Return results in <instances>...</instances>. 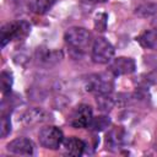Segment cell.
Returning a JSON list of instances; mask_svg holds the SVG:
<instances>
[{"mask_svg": "<svg viewBox=\"0 0 157 157\" xmlns=\"http://www.w3.org/2000/svg\"><path fill=\"white\" fill-rule=\"evenodd\" d=\"M64 39L72 50L82 53L87 47L91 45L92 34L88 29L83 27H71L65 32Z\"/></svg>", "mask_w": 157, "mask_h": 157, "instance_id": "1", "label": "cell"}, {"mask_svg": "<svg viewBox=\"0 0 157 157\" xmlns=\"http://www.w3.org/2000/svg\"><path fill=\"white\" fill-rule=\"evenodd\" d=\"M85 87L88 92L98 94H109L114 88V81L109 74H92L85 80Z\"/></svg>", "mask_w": 157, "mask_h": 157, "instance_id": "2", "label": "cell"}, {"mask_svg": "<svg viewBox=\"0 0 157 157\" xmlns=\"http://www.w3.org/2000/svg\"><path fill=\"white\" fill-rule=\"evenodd\" d=\"M31 31V26L26 21H16V22H7L1 27V47L4 48L9 42L13 39L25 38Z\"/></svg>", "mask_w": 157, "mask_h": 157, "instance_id": "3", "label": "cell"}, {"mask_svg": "<svg viewBox=\"0 0 157 157\" xmlns=\"http://www.w3.org/2000/svg\"><path fill=\"white\" fill-rule=\"evenodd\" d=\"M114 47L108 39L98 37L92 43L91 58L96 64H109L114 56Z\"/></svg>", "mask_w": 157, "mask_h": 157, "instance_id": "4", "label": "cell"}, {"mask_svg": "<svg viewBox=\"0 0 157 157\" xmlns=\"http://www.w3.org/2000/svg\"><path fill=\"white\" fill-rule=\"evenodd\" d=\"M38 139H39V144L43 147L49 150H58L63 145L64 134L58 126L49 125L40 129Z\"/></svg>", "mask_w": 157, "mask_h": 157, "instance_id": "5", "label": "cell"}, {"mask_svg": "<svg viewBox=\"0 0 157 157\" xmlns=\"http://www.w3.org/2000/svg\"><path fill=\"white\" fill-rule=\"evenodd\" d=\"M92 118H93L92 108L87 104H80L72 112L69 123L75 129H83V128H88Z\"/></svg>", "mask_w": 157, "mask_h": 157, "instance_id": "6", "label": "cell"}, {"mask_svg": "<svg viewBox=\"0 0 157 157\" xmlns=\"http://www.w3.org/2000/svg\"><path fill=\"white\" fill-rule=\"evenodd\" d=\"M136 69V64L134 59L128 56H118L115 59H112L108 64V71L113 76H121L132 74Z\"/></svg>", "mask_w": 157, "mask_h": 157, "instance_id": "7", "label": "cell"}, {"mask_svg": "<svg viewBox=\"0 0 157 157\" xmlns=\"http://www.w3.org/2000/svg\"><path fill=\"white\" fill-rule=\"evenodd\" d=\"M7 151L13 155L20 156H31L34 152V145L32 140L27 137H17L12 141H10L6 146Z\"/></svg>", "mask_w": 157, "mask_h": 157, "instance_id": "8", "label": "cell"}, {"mask_svg": "<svg viewBox=\"0 0 157 157\" xmlns=\"http://www.w3.org/2000/svg\"><path fill=\"white\" fill-rule=\"evenodd\" d=\"M36 58L39 64L45 66H53L63 59V53L59 50H50L48 48L40 47L36 52Z\"/></svg>", "mask_w": 157, "mask_h": 157, "instance_id": "9", "label": "cell"}, {"mask_svg": "<svg viewBox=\"0 0 157 157\" xmlns=\"http://www.w3.org/2000/svg\"><path fill=\"white\" fill-rule=\"evenodd\" d=\"M63 146L66 153H69L70 156H81L83 155L85 150H86V142L76 136H70L64 139L63 141Z\"/></svg>", "mask_w": 157, "mask_h": 157, "instance_id": "10", "label": "cell"}, {"mask_svg": "<svg viewBox=\"0 0 157 157\" xmlns=\"http://www.w3.org/2000/svg\"><path fill=\"white\" fill-rule=\"evenodd\" d=\"M125 131L123 128L118 126V128H113L110 129L107 135H105V142H107V146L113 150V148H118L120 147L124 142H125Z\"/></svg>", "mask_w": 157, "mask_h": 157, "instance_id": "11", "label": "cell"}, {"mask_svg": "<svg viewBox=\"0 0 157 157\" xmlns=\"http://www.w3.org/2000/svg\"><path fill=\"white\" fill-rule=\"evenodd\" d=\"M136 40L140 43L141 47L146 48V49H152V50H157V29L152 28V29H147L145 32H142Z\"/></svg>", "mask_w": 157, "mask_h": 157, "instance_id": "12", "label": "cell"}, {"mask_svg": "<svg viewBox=\"0 0 157 157\" xmlns=\"http://www.w3.org/2000/svg\"><path fill=\"white\" fill-rule=\"evenodd\" d=\"M44 120H47V113L40 108L29 109L23 115V123L26 125H36Z\"/></svg>", "mask_w": 157, "mask_h": 157, "instance_id": "13", "label": "cell"}, {"mask_svg": "<svg viewBox=\"0 0 157 157\" xmlns=\"http://www.w3.org/2000/svg\"><path fill=\"white\" fill-rule=\"evenodd\" d=\"M54 4L55 0H28L29 10L37 15H44L53 7Z\"/></svg>", "mask_w": 157, "mask_h": 157, "instance_id": "14", "label": "cell"}, {"mask_svg": "<svg viewBox=\"0 0 157 157\" xmlns=\"http://www.w3.org/2000/svg\"><path fill=\"white\" fill-rule=\"evenodd\" d=\"M110 125V118L107 117V115H98V117H93L88 128L90 130L92 131H103L105 130L108 126Z\"/></svg>", "mask_w": 157, "mask_h": 157, "instance_id": "15", "label": "cell"}, {"mask_svg": "<svg viewBox=\"0 0 157 157\" xmlns=\"http://www.w3.org/2000/svg\"><path fill=\"white\" fill-rule=\"evenodd\" d=\"M157 13V4L155 2H145L139 5L135 9V15L142 18H147V17H152Z\"/></svg>", "mask_w": 157, "mask_h": 157, "instance_id": "16", "label": "cell"}, {"mask_svg": "<svg viewBox=\"0 0 157 157\" xmlns=\"http://www.w3.org/2000/svg\"><path fill=\"white\" fill-rule=\"evenodd\" d=\"M96 102H97L99 110H102L104 113L110 112L113 109V107L115 105L114 98H112L109 94H98L96 98Z\"/></svg>", "mask_w": 157, "mask_h": 157, "instance_id": "17", "label": "cell"}, {"mask_svg": "<svg viewBox=\"0 0 157 157\" xmlns=\"http://www.w3.org/2000/svg\"><path fill=\"white\" fill-rule=\"evenodd\" d=\"M0 82H1V92H2V94L10 93L11 87H12V82H13L12 74L10 71H6V70L1 71V74H0Z\"/></svg>", "mask_w": 157, "mask_h": 157, "instance_id": "18", "label": "cell"}, {"mask_svg": "<svg viewBox=\"0 0 157 157\" xmlns=\"http://www.w3.org/2000/svg\"><path fill=\"white\" fill-rule=\"evenodd\" d=\"M0 131H1V137H6L10 132H11V120L9 114H2L1 117V126H0Z\"/></svg>", "mask_w": 157, "mask_h": 157, "instance_id": "19", "label": "cell"}, {"mask_svg": "<svg viewBox=\"0 0 157 157\" xmlns=\"http://www.w3.org/2000/svg\"><path fill=\"white\" fill-rule=\"evenodd\" d=\"M105 27H107V15L101 13L96 18V28L97 31H104Z\"/></svg>", "mask_w": 157, "mask_h": 157, "instance_id": "20", "label": "cell"}, {"mask_svg": "<svg viewBox=\"0 0 157 157\" xmlns=\"http://www.w3.org/2000/svg\"><path fill=\"white\" fill-rule=\"evenodd\" d=\"M152 27H153L155 29H157V17H156V18L152 21Z\"/></svg>", "mask_w": 157, "mask_h": 157, "instance_id": "21", "label": "cell"}, {"mask_svg": "<svg viewBox=\"0 0 157 157\" xmlns=\"http://www.w3.org/2000/svg\"><path fill=\"white\" fill-rule=\"evenodd\" d=\"M87 1H93V2H97V1H105V0H87Z\"/></svg>", "mask_w": 157, "mask_h": 157, "instance_id": "22", "label": "cell"}]
</instances>
